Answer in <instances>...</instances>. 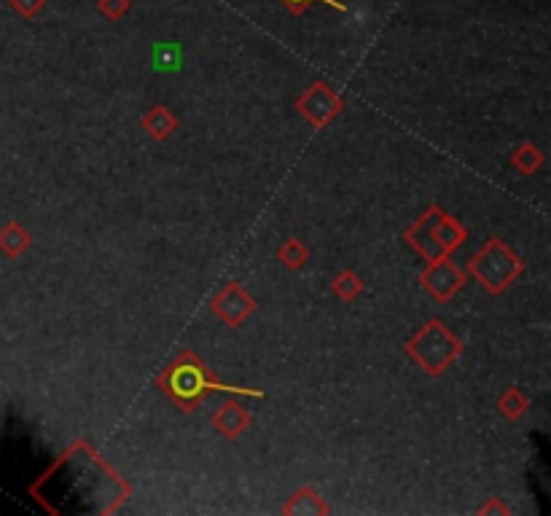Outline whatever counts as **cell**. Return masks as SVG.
I'll use <instances>...</instances> for the list:
<instances>
[{
  "instance_id": "1",
  "label": "cell",
  "mask_w": 551,
  "mask_h": 516,
  "mask_svg": "<svg viewBox=\"0 0 551 516\" xmlns=\"http://www.w3.org/2000/svg\"><path fill=\"white\" fill-rule=\"evenodd\" d=\"M16 8H22L24 14H32V11H38L41 8V0H11Z\"/></svg>"
},
{
  "instance_id": "2",
  "label": "cell",
  "mask_w": 551,
  "mask_h": 516,
  "mask_svg": "<svg viewBox=\"0 0 551 516\" xmlns=\"http://www.w3.org/2000/svg\"><path fill=\"white\" fill-rule=\"evenodd\" d=\"M288 3V8H294V11H302L304 5H310L312 0H285ZM323 3H329V5H337V8H342L339 3H334V0H323Z\"/></svg>"
}]
</instances>
